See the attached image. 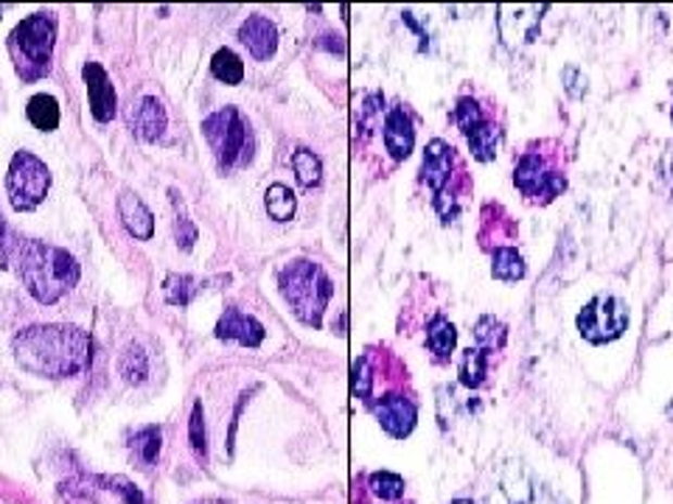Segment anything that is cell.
I'll return each mask as SVG.
<instances>
[{"instance_id":"obj_39","label":"cell","mask_w":673,"mask_h":504,"mask_svg":"<svg viewBox=\"0 0 673 504\" xmlns=\"http://www.w3.org/2000/svg\"><path fill=\"white\" fill-rule=\"evenodd\" d=\"M14 247H17V242H14L12 230L7 228L3 216H0V269L9 267V261H12L14 256Z\"/></svg>"},{"instance_id":"obj_21","label":"cell","mask_w":673,"mask_h":504,"mask_svg":"<svg viewBox=\"0 0 673 504\" xmlns=\"http://www.w3.org/2000/svg\"><path fill=\"white\" fill-rule=\"evenodd\" d=\"M455 343H458L455 325H452L444 314L432 316L430 325H427V345H430L432 353L444 362V359H449L452 350H455Z\"/></svg>"},{"instance_id":"obj_13","label":"cell","mask_w":673,"mask_h":504,"mask_svg":"<svg viewBox=\"0 0 673 504\" xmlns=\"http://www.w3.org/2000/svg\"><path fill=\"white\" fill-rule=\"evenodd\" d=\"M239 40H242V46H247L253 60L267 62L278 48V28L264 14H250L247 21L239 26Z\"/></svg>"},{"instance_id":"obj_36","label":"cell","mask_w":673,"mask_h":504,"mask_svg":"<svg viewBox=\"0 0 673 504\" xmlns=\"http://www.w3.org/2000/svg\"><path fill=\"white\" fill-rule=\"evenodd\" d=\"M561 79H564V90L572 95V99H584L586 95V76L581 74L579 67L567 65L564 74H561Z\"/></svg>"},{"instance_id":"obj_28","label":"cell","mask_w":673,"mask_h":504,"mask_svg":"<svg viewBox=\"0 0 673 504\" xmlns=\"http://www.w3.org/2000/svg\"><path fill=\"white\" fill-rule=\"evenodd\" d=\"M485 376H488V353L483 348H469L464 353V362H460V382L469 390H478Z\"/></svg>"},{"instance_id":"obj_41","label":"cell","mask_w":673,"mask_h":504,"mask_svg":"<svg viewBox=\"0 0 673 504\" xmlns=\"http://www.w3.org/2000/svg\"><path fill=\"white\" fill-rule=\"evenodd\" d=\"M455 504H471V502H469V499H458V502H455Z\"/></svg>"},{"instance_id":"obj_14","label":"cell","mask_w":673,"mask_h":504,"mask_svg":"<svg viewBox=\"0 0 673 504\" xmlns=\"http://www.w3.org/2000/svg\"><path fill=\"white\" fill-rule=\"evenodd\" d=\"M503 493L508 504H556L550 493L519 463H508V468H505Z\"/></svg>"},{"instance_id":"obj_4","label":"cell","mask_w":673,"mask_h":504,"mask_svg":"<svg viewBox=\"0 0 673 504\" xmlns=\"http://www.w3.org/2000/svg\"><path fill=\"white\" fill-rule=\"evenodd\" d=\"M278 289L303 325L320 328L326 306L334 295V283L320 263L306 261V258L290 261L278 272Z\"/></svg>"},{"instance_id":"obj_5","label":"cell","mask_w":673,"mask_h":504,"mask_svg":"<svg viewBox=\"0 0 673 504\" xmlns=\"http://www.w3.org/2000/svg\"><path fill=\"white\" fill-rule=\"evenodd\" d=\"M202 134H205V141H208L211 152H214L216 166L223 168V171L250 166V160H253L256 138H253L247 118L236 107H223L211 113L202 121Z\"/></svg>"},{"instance_id":"obj_29","label":"cell","mask_w":673,"mask_h":504,"mask_svg":"<svg viewBox=\"0 0 673 504\" xmlns=\"http://www.w3.org/2000/svg\"><path fill=\"white\" fill-rule=\"evenodd\" d=\"M505 336H508V328L492 314L480 316L474 325V339H478V348L483 350H499L505 345Z\"/></svg>"},{"instance_id":"obj_35","label":"cell","mask_w":673,"mask_h":504,"mask_svg":"<svg viewBox=\"0 0 673 504\" xmlns=\"http://www.w3.org/2000/svg\"><path fill=\"white\" fill-rule=\"evenodd\" d=\"M370 382H373V376H370V364L368 359H359L357 364H354V378H351V390H354V396L363 398V401L370 403Z\"/></svg>"},{"instance_id":"obj_42","label":"cell","mask_w":673,"mask_h":504,"mask_svg":"<svg viewBox=\"0 0 673 504\" xmlns=\"http://www.w3.org/2000/svg\"><path fill=\"white\" fill-rule=\"evenodd\" d=\"M0 12H3V7H0Z\"/></svg>"},{"instance_id":"obj_22","label":"cell","mask_w":673,"mask_h":504,"mask_svg":"<svg viewBox=\"0 0 673 504\" xmlns=\"http://www.w3.org/2000/svg\"><path fill=\"white\" fill-rule=\"evenodd\" d=\"M466 141H469L471 155L474 160L480 163H492L497 157V148H499V129L494 124L483 121L474 132L466 134Z\"/></svg>"},{"instance_id":"obj_25","label":"cell","mask_w":673,"mask_h":504,"mask_svg":"<svg viewBox=\"0 0 673 504\" xmlns=\"http://www.w3.org/2000/svg\"><path fill=\"white\" fill-rule=\"evenodd\" d=\"M196 292H200V281L191 275H177V272H172V275H166V281H163V295H166V302L168 306H189L191 300L196 297Z\"/></svg>"},{"instance_id":"obj_18","label":"cell","mask_w":673,"mask_h":504,"mask_svg":"<svg viewBox=\"0 0 673 504\" xmlns=\"http://www.w3.org/2000/svg\"><path fill=\"white\" fill-rule=\"evenodd\" d=\"M166 124L168 115L155 95H143V99L138 101V107L132 109V129L138 132L141 141L147 143L161 141L163 132H166Z\"/></svg>"},{"instance_id":"obj_7","label":"cell","mask_w":673,"mask_h":504,"mask_svg":"<svg viewBox=\"0 0 673 504\" xmlns=\"http://www.w3.org/2000/svg\"><path fill=\"white\" fill-rule=\"evenodd\" d=\"M628 328L626 302L614 295H598L586 302L579 314V331L586 343L606 345L614 343Z\"/></svg>"},{"instance_id":"obj_37","label":"cell","mask_w":673,"mask_h":504,"mask_svg":"<svg viewBox=\"0 0 673 504\" xmlns=\"http://www.w3.org/2000/svg\"><path fill=\"white\" fill-rule=\"evenodd\" d=\"M107 484H110V488H113V491L122 493V496H124V504H147V502H143L141 488H138V484L129 482V479L113 477V479H107Z\"/></svg>"},{"instance_id":"obj_32","label":"cell","mask_w":673,"mask_h":504,"mask_svg":"<svg viewBox=\"0 0 673 504\" xmlns=\"http://www.w3.org/2000/svg\"><path fill=\"white\" fill-rule=\"evenodd\" d=\"M172 202H175V210H177V219H175V238H177V247L182 249V253H191L196 244V228L194 222L189 219V214H186V205H182L180 194H177L175 189H172Z\"/></svg>"},{"instance_id":"obj_12","label":"cell","mask_w":673,"mask_h":504,"mask_svg":"<svg viewBox=\"0 0 673 504\" xmlns=\"http://www.w3.org/2000/svg\"><path fill=\"white\" fill-rule=\"evenodd\" d=\"M216 336L225 339V343H239L244 348H258L264 343V325L258 323L256 316L244 314L236 306L225 309V314L219 316L216 323Z\"/></svg>"},{"instance_id":"obj_20","label":"cell","mask_w":673,"mask_h":504,"mask_svg":"<svg viewBox=\"0 0 673 504\" xmlns=\"http://www.w3.org/2000/svg\"><path fill=\"white\" fill-rule=\"evenodd\" d=\"M26 115L34 129H40V132H54V129L60 127V101L48 93L31 95L26 104Z\"/></svg>"},{"instance_id":"obj_23","label":"cell","mask_w":673,"mask_h":504,"mask_svg":"<svg viewBox=\"0 0 673 504\" xmlns=\"http://www.w3.org/2000/svg\"><path fill=\"white\" fill-rule=\"evenodd\" d=\"M264 208H267L269 219L290 222L292 216H295V194H292L283 182H276V185H269L267 194H264Z\"/></svg>"},{"instance_id":"obj_8","label":"cell","mask_w":673,"mask_h":504,"mask_svg":"<svg viewBox=\"0 0 673 504\" xmlns=\"http://www.w3.org/2000/svg\"><path fill=\"white\" fill-rule=\"evenodd\" d=\"M513 182H517V189L522 191V194L542 202H553L567 189L564 175L547 166V160L538 155V152H525V155H522V160H519L517 166V175H513Z\"/></svg>"},{"instance_id":"obj_17","label":"cell","mask_w":673,"mask_h":504,"mask_svg":"<svg viewBox=\"0 0 673 504\" xmlns=\"http://www.w3.org/2000/svg\"><path fill=\"white\" fill-rule=\"evenodd\" d=\"M118 216H122L127 233L138 242H149L155 235V216L143 205L141 196H135L132 191H124L118 196Z\"/></svg>"},{"instance_id":"obj_27","label":"cell","mask_w":673,"mask_h":504,"mask_svg":"<svg viewBox=\"0 0 673 504\" xmlns=\"http://www.w3.org/2000/svg\"><path fill=\"white\" fill-rule=\"evenodd\" d=\"M292 168H295V177L303 189H315L323 180V163L309 148H297L292 155Z\"/></svg>"},{"instance_id":"obj_1","label":"cell","mask_w":673,"mask_h":504,"mask_svg":"<svg viewBox=\"0 0 673 504\" xmlns=\"http://www.w3.org/2000/svg\"><path fill=\"white\" fill-rule=\"evenodd\" d=\"M17 367L40 378H74L88 370L93 359V343L76 325L42 323L17 331L12 339Z\"/></svg>"},{"instance_id":"obj_31","label":"cell","mask_w":673,"mask_h":504,"mask_svg":"<svg viewBox=\"0 0 673 504\" xmlns=\"http://www.w3.org/2000/svg\"><path fill=\"white\" fill-rule=\"evenodd\" d=\"M370 491L373 496H379L382 502H398L404 496V479L393 470H377V474H370L368 477Z\"/></svg>"},{"instance_id":"obj_24","label":"cell","mask_w":673,"mask_h":504,"mask_svg":"<svg viewBox=\"0 0 673 504\" xmlns=\"http://www.w3.org/2000/svg\"><path fill=\"white\" fill-rule=\"evenodd\" d=\"M211 74H214V79H219L223 85H242L244 79V62L239 60V56L230 51V48H219L214 54V60H211Z\"/></svg>"},{"instance_id":"obj_40","label":"cell","mask_w":673,"mask_h":504,"mask_svg":"<svg viewBox=\"0 0 673 504\" xmlns=\"http://www.w3.org/2000/svg\"><path fill=\"white\" fill-rule=\"evenodd\" d=\"M196 504H230V502H223V499H205V502H196Z\"/></svg>"},{"instance_id":"obj_3","label":"cell","mask_w":673,"mask_h":504,"mask_svg":"<svg viewBox=\"0 0 673 504\" xmlns=\"http://www.w3.org/2000/svg\"><path fill=\"white\" fill-rule=\"evenodd\" d=\"M56 46V17L51 12H37L23 17L9 34V56L14 74L23 85L40 81L51 74Z\"/></svg>"},{"instance_id":"obj_2","label":"cell","mask_w":673,"mask_h":504,"mask_svg":"<svg viewBox=\"0 0 673 504\" xmlns=\"http://www.w3.org/2000/svg\"><path fill=\"white\" fill-rule=\"evenodd\" d=\"M14 258L21 263V277L28 295L42 306H54L79 283L76 258L67 249L40 242V238H21L14 247Z\"/></svg>"},{"instance_id":"obj_34","label":"cell","mask_w":673,"mask_h":504,"mask_svg":"<svg viewBox=\"0 0 673 504\" xmlns=\"http://www.w3.org/2000/svg\"><path fill=\"white\" fill-rule=\"evenodd\" d=\"M455 121H458L460 132H464V134L474 132V129H478L480 124L485 121L483 109H480L478 101L469 99V95H466V99H460L458 107H455Z\"/></svg>"},{"instance_id":"obj_33","label":"cell","mask_w":673,"mask_h":504,"mask_svg":"<svg viewBox=\"0 0 673 504\" xmlns=\"http://www.w3.org/2000/svg\"><path fill=\"white\" fill-rule=\"evenodd\" d=\"M189 440L191 449L200 460L208 457V437H205V412H202V403L196 401L194 410H191V421H189Z\"/></svg>"},{"instance_id":"obj_16","label":"cell","mask_w":673,"mask_h":504,"mask_svg":"<svg viewBox=\"0 0 673 504\" xmlns=\"http://www.w3.org/2000/svg\"><path fill=\"white\" fill-rule=\"evenodd\" d=\"M384 146L393 160H407L416 146V129H412L410 113L404 107H393L384 115Z\"/></svg>"},{"instance_id":"obj_30","label":"cell","mask_w":673,"mask_h":504,"mask_svg":"<svg viewBox=\"0 0 673 504\" xmlns=\"http://www.w3.org/2000/svg\"><path fill=\"white\" fill-rule=\"evenodd\" d=\"M118 370H122V376L127 378V384H143L149 376V359L143 353L141 345H129L124 350L122 362H118Z\"/></svg>"},{"instance_id":"obj_19","label":"cell","mask_w":673,"mask_h":504,"mask_svg":"<svg viewBox=\"0 0 673 504\" xmlns=\"http://www.w3.org/2000/svg\"><path fill=\"white\" fill-rule=\"evenodd\" d=\"M163 445V431L161 426H143L141 431H135L132 440H129V451H132V460L141 468H152L161 457Z\"/></svg>"},{"instance_id":"obj_11","label":"cell","mask_w":673,"mask_h":504,"mask_svg":"<svg viewBox=\"0 0 673 504\" xmlns=\"http://www.w3.org/2000/svg\"><path fill=\"white\" fill-rule=\"evenodd\" d=\"M81 79L88 85V101L90 113L99 124H110L115 118V109H118V95H115L113 81H110L107 70L99 65V62H88L81 67Z\"/></svg>"},{"instance_id":"obj_10","label":"cell","mask_w":673,"mask_h":504,"mask_svg":"<svg viewBox=\"0 0 673 504\" xmlns=\"http://www.w3.org/2000/svg\"><path fill=\"white\" fill-rule=\"evenodd\" d=\"M373 415H377L379 426L391 437H398V440L410 435L418 421L416 403H412L410 398L398 396V392H388V396L379 398V401L373 403Z\"/></svg>"},{"instance_id":"obj_26","label":"cell","mask_w":673,"mask_h":504,"mask_svg":"<svg viewBox=\"0 0 673 504\" xmlns=\"http://www.w3.org/2000/svg\"><path fill=\"white\" fill-rule=\"evenodd\" d=\"M525 261L519 256L513 247H499L494 249V263H492V275L497 281H522L525 277Z\"/></svg>"},{"instance_id":"obj_9","label":"cell","mask_w":673,"mask_h":504,"mask_svg":"<svg viewBox=\"0 0 673 504\" xmlns=\"http://www.w3.org/2000/svg\"><path fill=\"white\" fill-rule=\"evenodd\" d=\"M547 7H503L499 9V34H503L505 46H528L536 40L538 26H542V14Z\"/></svg>"},{"instance_id":"obj_15","label":"cell","mask_w":673,"mask_h":504,"mask_svg":"<svg viewBox=\"0 0 673 504\" xmlns=\"http://www.w3.org/2000/svg\"><path fill=\"white\" fill-rule=\"evenodd\" d=\"M452 163H455V155H452L449 143L441 141V138L427 143L424 160H421V180L435 191V196L444 194L446 185H449Z\"/></svg>"},{"instance_id":"obj_6","label":"cell","mask_w":673,"mask_h":504,"mask_svg":"<svg viewBox=\"0 0 673 504\" xmlns=\"http://www.w3.org/2000/svg\"><path fill=\"white\" fill-rule=\"evenodd\" d=\"M48 189H51V171H48L46 163L31 152H26V148L14 152L7 171V194L12 208L17 214L40 208L48 196Z\"/></svg>"},{"instance_id":"obj_38","label":"cell","mask_w":673,"mask_h":504,"mask_svg":"<svg viewBox=\"0 0 673 504\" xmlns=\"http://www.w3.org/2000/svg\"><path fill=\"white\" fill-rule=\"evenodd\" d=\"M382 104H384V99L379 93H373V95H368V99H365V104H363V118H359V127L365 129V132H370V129H373V118H377L379 113H382Z\"/></svg>"}]
</instances>
